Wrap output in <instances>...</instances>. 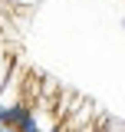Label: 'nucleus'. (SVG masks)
<instances>
[{
  "mask_svg": "<svg viewBox=\"0 0 125 132\" xmlns=\"http://www.w3.org/2000/svg\"><path fill=\"white\" fill-rule=\"evenodd\" d=\"M0 132H125V0H0Z\"/></svg>",
  "mask_w": 125,
  "mask_h": 132,
  "instance_id": "nucleus-1",
  "label": "nucleus"
}]
</instances>
